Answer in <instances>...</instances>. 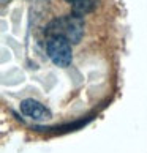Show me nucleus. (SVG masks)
I'll return each instance as SVG.
<instances>
[{
    "label": "nucleus",
    "instance_id": "f03ea898",
    "mask_svg": "<svg viewBox=\"0 0 147 153\" xmlns=\"http://www.w3.org/2000/svg\"><path fill=\"white\" fill-rule=\"evenodd\" d=\"M46 54L55 66L66 68L73 62L71 43L63 36H49L46 39Z\"/></svg>",
    "mask_w": 147,
    "mask_h": 153
},
{
    "label": "nucleus",
    "instance_id": "20e7f679",
    "mask_svg": "<svg viewBox=\"0 0 147 153\" xmlns=\"http://www.w3.org/2000/svg\"><path fill=\"white\" fill-rule=\"evenodd\" d=\"M66 3L71 7V11L76 14H89L97 8L98 0H65Z\"/></svg>",
    "mask_w": 147,
    "mask_h": 153
},
{
    "label": "nucleus",
    "instance_id": "7ed1b4c3",
    "mask_svg": "<svg viewBox=\"0 0 147 153\" xmlns=\"http://www.w3.org/2000/svg\"><path fill=\"white\" fill-rule=\"evenodd\" d=\"M19 109L25 117H29L35 122H46L52 117L51 111L46 106H44L43 103H40V101H37V100H33V98L22 100L21 104H19Z\"/></svg>",
    "mask_w": 147,
    "mask_h": 153
},
{
    "label": "nucleus",
    "instance_id": "f257e3e1",
    "mask_svg": "<svg viewBox=\"0 0 147 153\" xmlns=\"http://www.w3.org/2000/svg\"><path fill=\"white\" fill-rule=\"evenodd\" d=\"M86 32V22L84 16L76 14V13H68L63 16H59L49 22L44 29L46 36H63L66 38L71 44H78L84 36Z\"/></svg>",
    "mask_w": 147,
    "mask_h": 153
}]
</instances>
